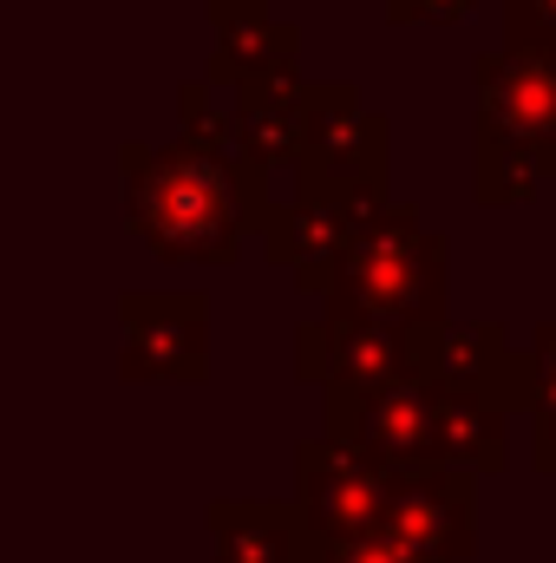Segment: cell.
Segmentation results:
<instances>
[{
    "instance_id": "cell-1",
    "label": "cell",
    "mask_w": 556,
    "mask_h": 563,
    "mask_svg": "<svg viewBox=\"0 0 556 563\" xmlns=\"http://www.w3.org/2000/svg\"><path fill=\"white\" fill-rule=\"evenodd\" d=\"M327 432L374 452L387 472L504 465V407L452 374H413L393 387H327Z\"/></svg>"
},
{
    "instance_id": "cell-6",
    "label": "cell",
    "mask_w": 556,
    "mask_h": 563,
    "mask_svg": "<svg viewBox=\"0 0 556 563\" xmlns=\"http://www.w3.org/2000/svg\"><path fill=\"white\" fill-rule=\"evenodd\" d=\"M478 472L458 465H425V472H393V505L387 531L407 538L413 551L438 563L478 558Z\"/></svg>"
},
{
    "instance_id": "cell-4",
    "label": "cell",
    "mask_w": 556,
    "mask_h": 563,
    "mask_svg": "<svg viewBox=\"0 0 556 563\" xmlns=\"http://www.w3.org/2000/svg\"><path fill=\"white\" fill-rule=\"evenodd\" d=\"M438 341H445V321H387V314L321 301V314L301 321L294 334V367L301 380H321V387H393L413 374H438Z\"/></svg>"
},
{
    "instance_id": "cell-8",
    "label": "cell",
    "mask_w": 556,
    "mask_h": 563,
    "mask_svg": "<svg viewBox=\"0 0 556 563\" xmlns=\"http://www.w3.org/2000/svg\"><path fill=\"white\" fill-rule=\"evenodd\" d=\"M210 563H327V538L301 505H256V498H216L210 505Z\"/></svg>"
},
{
    "instance_id": "cell-3",
    "label": "cell",
    "mask_w": 556,
    "mask_h": 563,
    "mask_svg": "<svg viewBox=\"0 0 556 563\" xmlns=\"http://www.w3.org/2000/svg\"><path fill=\"white\" fill-rule=\"evenodd\" d=\"M321 301L387 321H445V243L400 210H374L354 230L341 276Z\"/></svg>"
},
{
    "instance_id": "cell-11",
    "label": "cell",
    "mask_w": 556,
    "mask_h": 563,
    "mask_svg": "<svg viewBox=\"0 0 556 563\" xmlns=\"http://www.w3.org/2000/svg\"><path fill=\"white\" fill-rule=\"evenodd\" d=\"M531 413H556V321L531 334Z\"/></svg>"
},
{
    "instance_id": "cell-10",
    "label": "cell",
    "mask_w": 556,
    "mask_h": 563,
    "mask_svg": "<svg viewBox=\"0 0 556 563\" xmlns=\"http://www.w3.org/2000/svg\"><path fill=\"white\" fill-rule=\"evenodd\" d=\"M327 563H438V558L413 551L407 538H393V531L380 525V531H367V538H347V544H334V551H327Z\"/></svg>"
},
{
    "instance_id": "cell-7",
    "label": "cell",
    "mask_w": 556,
    "mask_h": 563,
    "mask_svg": "<svg viewBox=\"0 0 556 563\" xmlns=\"http://www.w3.org/2000/svg\"><path fill=\"white\" fill-rule=\"evenodd\" d=\"M119 308H125V380H203V367H210L203 295L125 288Z\"/></svg>"
},
{
    "instance_id": "cell-9",
    "label": "cell",
    "mask_w": 556,
    "mask_h": 563,
    "mask_svg": "<svg viewBox=\"0 0 556 563\" xmlns=\"http://www.w3.org/2000/svg\"><path fill=\"white\" fill-rule=\"evenodd\" d=\"M438 374H452V380H465V387H485L504 413L531 407V354H518L498 321H471V328H452V321H445Z\"/></svg>"
},
{
    "instance_id": "cell-2",
    "label": "cell",
    "mask_w": 556,
    "mask_h": 563,
    "mask_svg": "<svg viewBox=\"0 0 556 563\" xmlns=\"http://www.w3.org/2000/svg\"><path fill=\"white\" fill-rule=\"evenodd\" d=\"M132 223L164 263H236L249 230L236 170L197 151L132 157Z\"/></svg>"
},
{
    "instance_id": "cell-5",
    "label": "cell",
    "mask_w": 556,
    "mask_h": 563,
    "mask_svg": "<svg viewBox=\"0 0 556 563\" xmlns=\"http://www.w3.org/2000/svg\"><path fill=\"white\" fill-rule=\"evenodd\" d=\"M294 505L314 518V531L327 544H347V538H367V531L387 525L393 472L374 452L321 432V439H301L294 445Z\"/></svg>"
}]
</instances>
